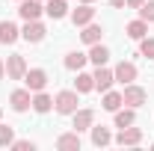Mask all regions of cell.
Here are the masks:
<instances>
[{"label": "cell", "mask_w": 154, "mask_h": 151, "mask_svg": "<svg viewBox=\"0 0 154 151\" xmlns=\"http://www.w3.org/2000/svg\"><path fill=\"white\" fill-rule=\"evenodd\" d=\"M54 107H57V113L59 116H74L77 110V92H59L57 98H54Z\"/></svg>", "instance_id": "cell-1"}, {"label": "cell", "mask_w": 154, "mask_h": 151, "mask_svg": "<svg viewBox=\"0 0 154 151\" xmlns=\"http://www.w3.org/2000/svg\"><path fill=\"white\" fill-rule=\"evenodd\" d=\"M145 98H148L145 89H142V86H134V83H128V86H125V92H122V101H125L128 107H134V110L145 104Z\"/></svg>", "instance_id": "cell-2"}, {"label": "cell", "mask_w": 154, "mask_h": 151, "mask_svg": "<svg viewBox=\"0 0 154 151\" xmlns=\"http://www.w3.org/2000/svg\"><path fill=\"white\" fill-rule=\"evenodd\" d=\"M45 12L42 0H18V15L24 21H38V15Z\"/></svg>", "instance_id": "cell-3"}, {"label": "cell", "mask_w": 154, "mask_h": 151, "mask_svg": "<svg viewBox=\"0 0 154 151\" xmlns=\"http://www.w3.org/2000/svg\"><path fill=\"white\" fill-rule=\"evenodd\" d=\"M24 83H27L30 92H42V89L48 86V74H45L42 68H30V71L24 74Z\"/></svg>", "instance_id": "cell-4"}, {"label": "cell", "mask_w": 154, "mask_h": 151, "mask_svg": "<svg viewBox=\"0 0 154 151\" xmlns=\"http://www.w3.org/2000/svg\"><path fill=\"white\" fill-rule=\"evenodd\" d=\"M24 74H27V62H24V57H9L6 59V77L9 80H24Z\"/></svg>", "instance_id": "cell-5"}, {"label": "cell", "mask_w": 154, "mask_h": 151, "mask_svg": "<svg viewBox=\"0 0 154 151\" xmlns=\"http://www.w3.org/2000/svg\"><path fill=\"white\" fill-rule=\"evenodd\" d=\"M9 104H12V110H15V113H24L27 107H33L30 89H15V92L9 95Z\"/></svg>", "instance_id": "cell-6"}, {"label": "cell", "mask_w": 154, "mask_h": 151, "mask_svg": "<svg viewBox=\"0 0 154 151\" xmlns=\"http://www.w3.org/2000/svg\"><path fill=\"white\" fill-rule=\"evenodd\" d=\"M92 18H95V9H92V3H83V6H77L74 12H71L74 27H86V24H92Z\"/></svg>", "instance_id": "cell-7"}, {"label": "cell", "mask_w": 154, "mask_h": 151, "mask_svg": "<svg viewBox=\"0 0 154 151\" xmlns=\"http://www.w3.org/2000/svg\"><path fill=\"white\" fill-rule=\"evenodd\" d=\"M45 33H48V30H45V24H38V21H27V27L21 30L24 42H33V45H36V42H42V39H45Z\"/></svg>", "instance_id": "cell-8"}, {"label": "cell", "mask_w": 154, "mask_h": 151, "mask_svg": "<svg viewBox=\"0 0 154 151\" xmlns=\"http://www.w3.org/2000/svg\"><path fill=\"white\" fill-rule=\"evenodd\" d=\"M92 77H95V89H98V92H107V89L116 83V74L110 71V68H104V65H98V71Z\"/></svg>", "instance_id": "cell-9"}, {"label": "cell", "mask_w": 154, "mask_h": 151, "mask_svg": "<svg viewBox=\"0 0 154 151\" xmlns=\"http://www.w3.org/2000/svg\"><path fill=\"white\" fill-rule=\"evenodd\" d=\"M113 74H116L119 83H125V86H128V83H134V80H136V65H134V62H119Z\"/></svg>", "instance_id": "cell-10"}, {"label": "cell", "mask_w": 154, "mask_h": 151, "mask_svg": "<svg viewBox=\"0 0 154 151\" xmlns=\"http://www.w3.org/2000/svg\"><path fill=\"white\" fill-rule=\"evenodd\" d=\"M119 145H139L142 142V131L139 128H122V133L116 136Z\"/></svg>", "instance_id": "cell-11"}, {"label": "cell", "mask_w": 154, "mask_h": 151, "mask_svg": "<svg viewBox=\"0 0 154 151\" xmlns=\"http://www.w3.org/2000/svg\"><path fill=\"white\" fill-rule=\"evenodd\" d=\"M95 125V113L92 110H74V131H89Z\"/></svg>", "instance_id": "cell-12"}, {"label": "cell", "mask_w": 154, "mask_h": 151, "mask_svg": "<svg viewBox=\"0 0 154 151\" xmlns=\"http://www.w3.org/2000/svg\"><path fill=\"white\" fill-rule=\"evenodd\" d=\"M45 12L54 21H59V18L68 15V3H65V0H45Z\"/></svg>", "instance_id": "cell-13"}, {"label": "cell", "mask_w": 154, "mask_h": 151, "mask_svg": "<svg viewBox=\"0 0 154 151\" xmlns=\"http://www.w3.org/2000/svg\"><path fill=\"white\" fill-rule=\"evenodd\" d=\"M21 30L12 24V21H0V42L3 45H12V42H18Z\"/></svg>", "instance_id": "cell-14"}, {"label": "cell", "mask_w": 154, "mask_h": 151, "mask_svg": "<svg viewBox=\"0 0 154 151\" xmlns=\"http://www.w3.org/2000/svg\"><path fill=\"white\" fill-rule=\"evenodd\" d=\"M57 148L59 151H77L80 148V133H62V136H59L57 139Z\"/></svg>", "instance_id": "cell-15"}, {"label": "cell", "mask_w": 154, "mask_h": 151, "mask_svg": "<svg viewBox=\"0 0 154 151\" xmlns=\"http://www.w3.org/2000/svg\"><path fill=\"white\" fill-rule=\"evenodd\" d=\"M101 36H104V30H101L98 24H86V27H83V33H80V39H83L86 45H95V42H101Z\"/></svg>", "instance_id": "cell-16"}, {"label": "cell", "mask_w": 154, "mask_h": 151, "mask_svg": "<svg viewBox=\"0 0 154 151\" xmlns=\"http://www.w3.org/2000/svg\"><path fill=\"white\" fill-rule=\"evenodd\" d=\"M122 104H125V101H122V92H110V89L104 92V104H101V107H104L107 113H116Z\"/></svg>", "instance_id": "cell-17"}, {"label": "cell", "mask_w": 154, "mask_h": 151, "mask_svg": "<svg viewBox=\"0 0 154 151\" xmlns=\"http://www.w3.org/2000/svg\"><path fill=\"white\" fill-rule=\"evenodd\" d=\"M89 59H92L95 65H107V59H110V51H107L101 42H95V45H92V51H89Z\"/></svg>", "instance_id": "cell-18"}, {"label": "cell", "mask_w": 154, "mask_h": 151, "mask_svg": "<svg viewBox=\"0 0 154 151\" xmlns=\"http://www.w3.org/2000/svg\"><path fill=\"white\" fill-rule=\"evenodd\" d=\"M51 107H54V98H51V95H45V92L33 95V110H36V113H48Z\"/></svg>", "instance_id": "cell-19"}, {"label": "cell", "mask_w": 154, "mask_h": 151, "mask_svg": "<svg viewBox=\"0 0 154 151\" xmlns=\"http://www.w3.org/2000/svg\"><path fill=\"white\" fill-rule=\"evenodd\" d=\"M128 36L136 39V42L145 39V36H148V24H145L142 18H139V21H131V24H128Z\"/></svg>", "instance_id": "cell-20"}, {"label": "cell", "mask_w": 154, "mask_h": 151, "mask_svg": "<svg viewBox=\"0 0 154 151\" xmlns=\"http://www.w3.org/2000/svg\"><path fill=\"white\" fill-rule=\"evenodd\" d=\"M89 131H92V145H98V148L113 142V136H110V131H107V128H95V125H92Z\"/></svg>", "instance_id": "cell-21"}, {"label": "cell", "mask_w": 154, "mask_h": 151, "mask_svg": "<svg viewBox=\"0 0 154 151\" xmlns=\"http://www.w3.org/2000/svg\"><path fill=\"white\" fill-rule=\"evenodd\" d=\"M86 54H80V51H71L68 57H65V68H71V71H80L83 65H86Z\"/></svg>", "instance_id": "cell-22"}, {"label": "cell", "mask_w": 154, "mask_h": 151, "mask_svg": "<svg viewBox=\"0 0 154 151\" xmlns=\"http://www.w3.org/2000/svg\"><path fill=\"white\" fill-rule=\"evenodd\" d=\"M74 86H77V92H92V89H95V77H92V74H83V71H77Z\"/></svg>", "instance_id": "cell-23"}, {"label": "cell", "mask_w": 154, "mask_h": 151, "mask_svg": "<svg viewBox=\"0 0 154 151\" xmlns=\"http://www.w3.org/2000/svg\"><path fill=\"white\" fill-rule=\"evenodd\" d=\"M134 107H128V110H116V128H131L134 125Z\"/></svg>", "instance_id": "cell-24"}, {"label": "cell", "mask_w": 154, "mask_h": 151, "mask_svg": "<svg viewBox=\"0 0 154 151\" xmlns=\"http://www.w3.org/2000/svg\"><path fill=\"white\" fill-rule=\"evenodd\" d=\"M12 142H15V131L9 125H0V148H9Z\"/></svg>", "instance_id": "cell-25"}, {"label": "cell", "mask_w": 154, "mask_h": 151, "mask_svg": "<svg viewBox=\"0 0 154 151\" xmlns=\"http://www.w3.org/2000/svg\"><path fill=\"white\" fill-rule=\"evenodd\" d=\"M139 18L145 21V24H151V21H154V0H145V3L139 6Z\"/></svg>", "instance_id": "cell-26"}, {"label": "cell", "mask_w": 154, "mask_h": 151, "mask_svg": "<svg viewBox=\"0 0 154 151\" xmlns=\"http://www.w3.org/2000/svg\"><path fill=\"white\" fill-rule=\"evenodd\" d=\"M139 54L142 57H148V59H154V39H139Z\"/></svg>", "instance_id": "cell-27"}, {"label": "cell", "mask_w": 154, "mask_h": 151, "mask_svg": "<svg viewBox=\"0 0 154 151\" xmlns=\"http://www.w3.org/2000/svg\"><path fill=\"white\" fill-rule=\"evenodd\" d=\"M12 148H15V151H33V148H36V142H30V139H18V142H12Z\"/></svg>", "instance_id": "cell-28"}, {"label": "cell", "mask_w": 154, "mask_h": 151, "mask_svg": "<svg viewBox=\"0 0 154 151\" xmlns=\"http://www.w3.org/2000/svg\"><path fill=\"white\" fill-rule=\"evenodd\" d=\"M125 3H128V6H134V9H139V6H142L145 0H125Z\"/></svg>", "instance_id": "cell-29"}, {"label": "cell", "mask_w": 154, "mask_h": 151, "mask_svg": "<svg viewBox=\"0 0 154 151\" xmlns=\"http://www.w3.org/2000/svg\"><path fill=\"white\" fill-rule=\"evenodd\" d=\"M107 3H110V6H116V9H122V6H125V0H107Z\"/></svg>", "instance_id": "cell-30"}, {"label": "cell", "mask_w": 154, "mask_h": 151, "mask_svg": "<svg viewBox=\"0 0 154 151\" xmlns=\"http://www.w3.org/2000/svg\"><path fill=\"white\" fill-rule=\"evenodd\" d=\"M3 74H6V65H3V62H0V77H3Z\"/></svg>", "instance_id": "cell-31"}, {"label": "cell", "mask_w": 154, "mask_h": 151, "mask_svg": "<svg viewBox=\"0 0 154 151\" xmlns=\"http://www.w3.org/2000/svg\"><path fill=\"white\" fill-rule=\"evenodd\" d=\"M80 3H92V0H80Z\"/></svg>", "instance_id": "cell-32"}, {"label": "cell", "mask_w": 154, "mask_h": 151, "mask_svg": "<svg viewBox=\"0 0 154 151\" xmlns=\"http://www.w3.org/2000/svg\"><path fill=\"white\" fill-rule=\"evenodd\" d=\"M0 116H3V113H0Z\"/></svg>", "instance_id": "cell-33"}]
</instances>
